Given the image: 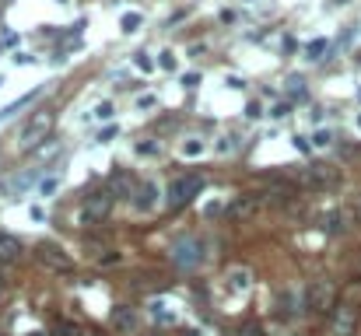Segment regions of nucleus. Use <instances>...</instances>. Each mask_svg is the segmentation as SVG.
Listing matches in <instances>:
<instances>
[{"label": "nucleus", "mask_w": 361, "mask_h": 336, "mask_svg": "<svg viewBox=\"0 0 361 336\" xmlns=\"http://www.w3.org/2000/svg\"><path fill=\"white\" fill-rule=\"evenodd\" d=\"M288 91H291L295 98H301V95H305V81H301L298 74H291V77H288Z\"/></svg>", "instance_id": "nucleus-21"}, {"label": "nucleus", "mask_w": 361, "mask_h": 336, "mask_svg": "<svg viewBox=\"0 0 361 336\" xmlns=\"http://www.w3.org/2000/svg\"><path fill=\"white\" fill-rule=\"evenodd\" d=\"M358 130H361V116H358Z\"/></svg>", "instance_id": "nucleus-35"}, {"label": "nucleus", "mask_w": 361, "mask_h": 336, "mask_svg": "<svg viewBox=\"0 0 361 336\" xmlns=\"http://www.w3.org/2000/svg\"><path fill=\"white\" fill-rule=\"evenodd\" d=\"M288 112H291V105H288V102H277V105L270 109V116H274V119H284Z\"/></svg>", "instance_id": "nucleus-27"}, {"label": "nucleus", "mask_w": 361, "mask_h": 336, "mask_svg": "<svg viewBox=\"0 0 361 336\" xmlns=\"http://www.w3.org/2000/svg\"><path fill=\"white\" fill-rule=\"evenodd\" d=\"M291 186H270V193H267V200L270 203H291Z\"/></svg>", "instance_id": "nucleus-18"}, {"label": "nucleus", "mask_w": 361, "mask_h": 336, "mask_svg": "<svg viewBox=\"0 0 361 336\" xmlns=\"http://www.w3.org/2000/svg\"><path fill=\"white\" fill-rule=\"evenodd\" d=\"M322 228H326V231H330V235H340L344 228H347V218H344V214H337V210H333V214H326V218H322Z\"/></svg>", "instance_id": "nucleus-15"}, {"label": "nucleus", "mask_w": 361, "mask_h": 336, "mask_svg": "<svg viewBox=\"0 0 361 336\" xmlns=\"http://www.w3.org/2000/svg\"><path fill=\"white\" fill-rule=\"evenodd\" d=\"M155 196H158L155 182H144V186H137V193H134V207H137L141 214H147V210L155 207Z\"/></svg>", "instance_id": "nucleus-12"}, {"label": "nucleus", "mask_w": 361, "mask_h": 336, "mask_svg": "<svg viewBox=\"0 0 361 336\" xmlns=\"http://www.w3.org/2000/svg\"><path fill=\"white\" fill-rule=\"evenodd\" d=\"M295 312H298V298H295V291H284L281 294V315H295Z\"/></svg>", "instance_id": "nucleus-19"}, {"label": "nucleus", "mask_w": 361, "mask_h": 336, "mask_svg": "<svg viewBox=\"0 0 361 336\" xmlns=\"http://www.w3.org/2000/svg\"><path fill=\"white\" fill-rule=\"evenodd\" d=\"M330 144H333V133L330 130H316L312 133V147H330Z\"/></svg>", "instance_id": "nucleus-22"}, {"label": "nucleus", "mask_w": 361, "mask_h": 336, "mask_svg": "<svg viewBox=\"0 0 361 336\" xmlns=\"http://www.w3.org/2000/svg\"><path fill=\"white\" fill-rule=\"evenodd\" d=\"M354 326H358V308L354 305H337L333 308V319H330V333L333 336H354Z\"/></svg>", "instance_id": "nucleus-4"}, {"label": "nucleus", "mask_w": 361, "mask_h": 336, "mask_svg": "<svg viewBox=\"0 0 361 336\" xmlns=\"http://www.w3.org/2000/svg\"><path fill=\"white\" fill-rule=\"evenodd\" d=\"M249 284H253V273H249L245 266H232V270L224 273V287H228V294H245Z\"/></svg>", "instance_id": "nucleus-7"}, {"label": "nucleus", "mask_w": 361, "mask_h": 336, "mask_svg": "<svg viewBox=\"0 0 361 336\" xmlns=\"http://www.w3.org/2000/svg\"><path fill=\"white\" fill-rule=\"evenodd\" d=\"M147 336H158V333H147Z\"/></svg>", "instance_id": "nucleus-36"}, {"label": "nucleus", "mask_w": 361, "mask_h": 336, "mask_svg": "<svg viewBox=\"0 0 361 336\" xmlns=\"http://www.w3.org/2000/svg\"><path fill=\"white\" fill-rule=\"evenodd\" d=\"M95 116H99V119H112V116H116V105H112V102H99Z\"/></svg>", "instance_id": "nucleus-24"}, {"label": "nucleus", "mask_w": 361, "mask_h": 336, "mask_svg": "<svg viewBox=\"0 0 361 336\" xmlns=\"http://www.w3.org/2000/svg\"><path fill=\"white\" fill-rule=\"evenodd\" d=\"M53 336H81V333H78L74 322H56V326H53Z\"/></svg>", "instance_id": "nucleus-23"}, {"label": "nucleus", "mask_w": 361, "mask_h": 336, "mask_svg": "<svg viewBox=\"0 0 361 336\" xmlns=\"http://www.w3.org/2000/svg\"><path fill=\"white\" fill-rule=\"evenodd\" d=\"M245 112L256 119V116H263V105H260V102H249V109H245Z\"/></svg>", "instance_id": "nucleus-32"}, {"label": "nucleus", "mask_w": 361, "mask_h": 336, "mask_svg": "<svg viewBox=\"0 0 361 336\" xmlns=\"http://www.w3.org/2000/svg\"><path fill=\"white\" fill-rule=\"evenodd\" d=\"M263 203H267L263 196H239L232 207H228V214H232V218H249V214H256V210H260Z\"/></svg>", "instance_id": "nucleus-10"}, {"label": "nucleus", "mask_w": 361, "mask_h": 336, "mask_svg": "<svg viewBox=\"0 0 361 336\" xmlns=\"http://www.w3.org/2000/svg\"><path fill=\"white\" fill-rule=\"evenodd\" d=\"M18 252H21V242L14 235H0V259H18Z\"/></svg>", "instance_id": "nucleus-14"}, {"label": "nucleus", "mask_w": 361, "mask_h": 336, "mask_svg": "<svg viewBox=\"0 0 361 336\" xmlns=\"http://www.w3.org/2000/svg\"><path fill=\"white\" fill-rule=\"evenodd\" d=\"M134 63H137L141 70H155V60L147 56V53H137V60H134Z\"/></svg>", "instance_id": "nucleus-28"}, {"label": "nucleus", "mask_w": 361, "mask_h": 336, "mask_svg": "<svg viewBox=\"0 0 361 336\" xmlns=\"http://www.w3.org/2000/svg\"><path fill=\"white\" fill-rule=\"evenodd\" d=\"M112 210V193H91L88 203H84V224H95V221H105Z\"/></svg>", "instance_id": "nucleus-6"}, {"label": "nucleus", "mask_w": 361, "mask_h": 336, "mask_svg": "<svg viewBox=\"0 0 361 336\" xmlns=\"http://www.w3.org/2000/svg\"><path fill=\"white\" fill-rule=\"evenodd\" d=\"M358 214H361V207H358Z\"/></svg>", "instance_id": "nucleus-37"}, {"label": "nucleus", "mask_w": 361, "mask_h": 336, "mask_svg": "<svg viewBox=\"0 0 361 336\" xmlns=\"http://www.w3.org/2000/svg\"><path fill=\"white\" fill-rule=\"evenodd\" d=\"M158 67H161V70H176V56H172V49H165V53L158 56Z\"/></svg>", "instance_id": "nucleus-25"}, {"label": "nucleus", "mask_w": 361, "mask_h": 336, "mask_svg": "<svg viewBox=\"0 0 361 336\" xmlns=\"http://www.w3.org/2000/svg\"><path fill=\"white\" fill-rule=\"evenodd\" d=\"M249 4H253V0H249Z\"/></svg>", "instance_id": "nucleus-38"}, {"label": "nucleus", "mask_w": 361, "mask_h": 336, "mask_svg": "<svg viewBox=\"0 0 361 336\" xmlns=\"http://www.w3.org/2000/svg\"><path fill=\"white\" fill-rule=\"evenodd\" d=\"M239 336H263V329H260V322H242V329H239Z\"/></svg>", "instance_id": "nucleus-26"}, {"label": "nucleus", "mask_w": 361, "mask_h": 336, "mask_svg": "<svg viewBox=\"0 0 361 336\" xmlns=\"http://www.w3.org/2000/svg\"><path fill=\"white\" fill-rule=\"evenodd\" d=\"M56 186H60V179H46V182H42V196H49V193H56Z\"/></svg>", "instance_id": "nucleus-30"}, {"label": "nucleus", "mask_w": 361, "mask_h": 336, "mask_svg": "<svg viewBox=\"0 0 361 336\" xmlns=\"http://www.w3.org/2000/svg\"><path fill=\"white\" fill-rule=\"evenodd\" d=\"M337 168H330V165H312V168H305V182L309 186H316V189H326V186H333L337 182Z\"/></svg>", "instance_id": "nucleus-8"}, {"label": "nucleus", "mask_w": 361, "mask_h": 336, "mask_svg": "<svg viewBox=\"0 0 361 336\" xmlns=\"http://www.w3.org/2000/svg\"><path fill=\"white\" fill-rule=\"evenodd\" d=\"M197 81H200L197 74H186V77H182V84H186V88H197Z\"/></svg>", "instance_id": "nucleus-33"}, {"label": "nucleus", "mask_w": 361, "mask_h": 336, "mask_svg": "<svg viewBox=\"0 0 361 336\" xmlns=\"http://www.w3.org/2000/svg\"><path fill=\"white\" fill-rule=\"evenodd\" d=\"M239 144H235V137H221V144H218V151L221 154H228V151H235Z\"/></svg>", "instance_id": "nucleus-29"}, {"label": "nucleus", "mask_w": 361, "mask_h": 336, "mask_svg": "<svg viewBox=\"0 0 361 336\" xmlns=\"http://www.w3.org/2000/svg\"><path fill=\"white\" fill-rule=\"evenodd\" d=\"M203 189V175H179L172 186H168V207H182L193 196H200Z\"/></svg>", "instance_id": "nucleus-3"}, {"label": "nucleus", "mask_w": 361, "mask_h": 336, "mask_svg": "<svg viewBox=\"0 0 361 336\" xmlns=\"http://www.w3.org/2000/svg\"><path fill=\"white\" fill-rule=\"evenodd\" d=\"M49 130H53V109H39L35 116L28 119L25 126H21V147L28 151V147H39L42 140L49 137Z\"/></svg>", "instance_id": "nucleus-1"}, {"label": "nucleus", "mask_w": 361, "mask_h": 336, "mask_svg": "<svg viewBox=\"0 0 361 336\" xmlns=\"http://www.w3.org/2000/svg\"><path fill=\"white\" fill-rule=\"evenodd\" d=\"M141 14H137V11H126V14H123V21H120V25H123V32H126V35H130V32H137V28H141Z\"/></svg>", "instance_id": "nucleus-20"}, {"label": "nucleus", "mask_w": 361, "mask_h": 336, "mask_svg": "<svg viewBox=\"0 0 361 336\" xmlns=\"http://www.w3.org/2000/svg\"><path fill=\"white\" fill-rule=\"evenodd\" d=\"M137 154H158V144H137Z\"/></svg>", "instance_id": "nucleus-31"}, {"label": "nucleus", "mask_w": 361, "mask_h": 336, "mask_svg": "<svg viewBox=\"0 0 361 336\" xmlns=\"http://www.w3.org/2000/svg\"><path fill=\"white\" fill-rule=\"evenodd\" d=\"M172 263L182 266V270L200 266V263H203V242H200V238H179V242L172 245Z\"/></svg>", "instance_id": "nucleus-2"}, {"label": "nucleus", "mask_w": 361, "mask_h": 336, "mask_svg": "<svg viewBox=\"0 0 361 336\" xmlns=\"http://www.w3.org/2000/svg\"><path fill=\"white\" fill-rule=\"evenodd\" d=\"M203 147H207V144H203L200 137H186V144H182L179 151H182V158H200Z\"/></svg>", "instance_id": "nucleus-17"}, {"label": "nucleus", "mask_w": 361, "mask_h": 336, "mask_svg": "<svg viewBox=\"0 0 361 336\" xmlns=\"http://www.w3.org/2000/svg\"><path fill=\"white\" fill-rule=\"evenodd\" d=\"M112 193H116L120 200H134L137 186H134V179L126 175V172H120V175H112Z\"/></svg>", "instance_id": "nucleus-13"}, {"label": "nucleus", "mask_w": 361, "mask_h": 336, "mask_svg": "<svg viewBox=\"0 0 361 336\" xmlns=\"http://www.w3.org/2000/svg\"><path fill=\"white\" fill-rule=\"evenodd\" d=\"M39 259H42V263H49L53 270H70V266H74L70 256H63V249H60V245H53V242H42V245H39Z\"/></svg>", "instance_id": "nucleus-9"}, {"label": "nucleus", "mask_w": 361, "mask_h": 336, "mask_svg": "<svg viewBox=\"0 0 361 336\" xmlns=\"http://www.w3.org/2000/svg\"><path fill=\"white\" fill-rule=\"evenodd\" d=\"M322 53H330V42L326 39H312L305 46V60H326Z\"/></svg>", "instance_id": "nucleus-16"}, {"label": "nucleus", "mask_w": 361, "mask_h": 336, "mask_svg": "<svg viewBox=\"0 0 361 336\" xmlns=\"http://www.w3.org/2000/svg\"><path fill=\"white\" fill-rule=\"evenodd\" d=\"M333 301H337V291H333L330 280H316V284L309 287V308H312V312H330V308H337Z\"/></svg>", "instance_id": "nucleus-5"}, {"label": "nucleus", "mask_w": 361, "mask_h": 336, "mask_svg": "<svg viewBox=\"0 0 361 336\" xmlns=\"http://www.w3.org/2000/svg\"><path fill=\"white\" fill-rule=\"evenodd\" d=\"M28 336H46V333H28Z\"/></svg>", "instance_id": "nucleus-34"}, {"label": "nucleus", "mask_w": 361, "mask_h": 336, "mask_svg": "<svg viewBox=\"0 0 361 336\" xmlns=\"http://www.w3.org/2000/svg\"><path fill=\"white\" fill-rule=\"evenodd\" d=\"M112 326H116L120 333H134V329H137V312H134V308H126V305L112 308Z\"/></svg>", "instance_id": "nucleus-11"}]
</instances>
